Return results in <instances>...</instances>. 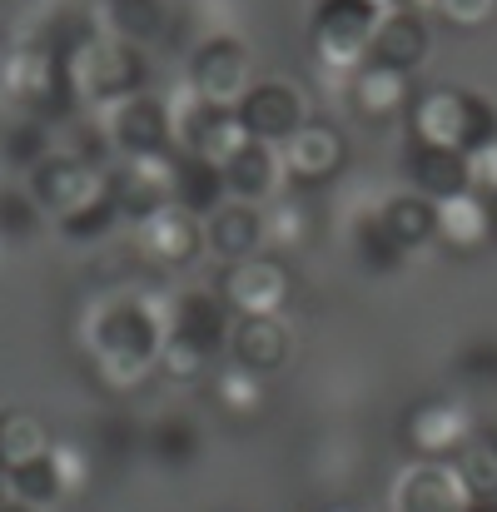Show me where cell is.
Returning a JSON list of instances; mask_svg holds the SVG:
<instances>
[{
    "instance_id": "obj_1",
    "label": "cell",
    "mask_w": 497,
    "mask_h": 512,
    "mask_svg": "<svg viewBox=\"0 0 497 512\" xmlns=\"http://www.w3.org/2000/svg\"><path fill=\"white\" fill-rule=\"evenodd\" d=\"M408 125L418 145H443L458 155H478L483 145L497 140V110L493 100L458 90V85H438L428 95H418L408 105Z\"/></svg>"
},
{
    "instance_id": "obj_2",
    "label": "cell",
    "mask_w": 497,
    "mask_h": 512,
    "mask_svg": "<svg viewBox=\"0 0 497 512\" xmlns=\"http://www.w3.org/2000/svg\"><path fill=\"white\" fill-rule=\"evenodd\" d=\"M229 334H234V324H229V304L219 299V289L214 294L209 289H189L169 309L160 358H165V368L174 378H199L209 368V358L219 348H229Z\"/></svg>"
},
{
    "instance_id": "obj_3",
    "label": "cell",
    "mask_w": 497,
    "mask_h": 512,
    "mask_svg": "<svg viewBox=\"0 0 497 512\" xmlns=\"http://www.w3.org/2000/svg\"><path fill=\"white\" fill-rule=\"evenodd\" d=\"M378 20H383V10H373L368 0H324L319 15H314V55L329 70L353 75L368 60Z\"/></svg>"
},
{
    "instance_id": "obj_4",
    "label": "cell",
    "mask_w": 497,
    "mask_h": 512,
    "mask_svg": "<svg viewBox=\"0 0 497 512\" xmlns=\"http://www.w3.org/2000/svg\"><path fill=\"white\" fill-rule=\"evenodd\" d=\"M219 299L239 314V319H254V314H279L289 304V269L254 254L244 264H224V279H219Z\"/></svg>"
},
{
    "instance_id": "obj_5",
    "label": "cell",
    "mask_w": 497,
    "mask_h": 512,
    "mask_svg": "<svg viewBox=\"0 0 497 512\" xmlns=\"http://www.w3.org/2000/svg\"><path fill=\"white\" fill-rule=\"evenodd\" d=\"M468 418L463 408H453L448 398H423L403 413V443L418 463H448L463 443H468Z\"/></svg>"
},
{
    "instance_id": "obj_6",
    "label": "cell",
    "mask_w": 497,
    "mask_h": 512,
    "mask_svg": "<svg viewBox=\"0 0 497 512\" xmlns=\"http://www.w3.org/2000/svg\"><path fill=\"white\" fill-rule=\"evenodd\" d=\"M204 219L189 214L184 204H165L140 219V254L160 269H184L204 254Z\"/></svg>"
},
{
    "instance_id": "obj_7",
    "label": "cell",
    "mask_w": 497,
    "mask_h": 512,
    "mask_svg": "<svg viewBox=\"0 0 497 512\" xmlns=\"http://www.w3.org/2000/svg\"><path fill=\"white\" fill-rule=\"evenodd\" d=\"M189 80H194L199 105L239 110V100H244L249 85H254V80H249V50H244L239 40H209V45H199Z\"/></svg>"
},
{
    "instance_id": "obj_8",
    "label": "cell",
    "mask_w": 497,
    "mask_h": 512,
    "mask_svg": "<svg viewBox=\"0 0 497 512\" xmlns=\"http://www.w3.org/2000/svg\"><path fill=\"white\" fill-rule=\"evenodd\" d=\"M239 120H244V130H249L254 140L284 145V140L309 120V110H304L299 85H289V80H254L249 95L239 100Z\"/></svg>"
},
{
    "instance_id": "obj_9",
    "label": "cell",
    "mask_w": 497,
    "mask_h": 512,
    "mask_svg": "<svg viewBox=\"0 0 497 512\" xmlns=\"http://www.w3.org/2000/svg\"><path fill=\"white\" fill-rule=\"evenodd\" d=\"M35 199L65 219L95 209L100 199H110V184H100V174L90 170L85 160H70V155H55V160H40L35 165Z\"/></svg>"
},
{
    "instance_id": "obj_10",
    "label": "cell",
    "mask_w": 497,
    "mask_h": 512,
    "mask_svg": "<svg viewBox=\"0 0 497 512\" xmlns=\"http://www.w3.org/2000/svg\"><path fill=\"white\" fill-rule=\"evenodd\" d=\"M269 239V219L259 214V204L249 199H224L209 219H204V244L219 264H244L264 249Z\"/></svg>"
},
{
    "instance_id": "obj_11",
    "label": "cell",
    "mask_w": 497,
    "mask_h": 512,
    "mask_svg": "<svg viewBox=\"0 0 497 512\" xmlns=\"http://www.w3.org/2000/svg\"><path fill=\"white\" fill-rule=\"evenodd\" d=\"M393 503H398V512H468L473 493L463 488L453 463H418L413 458V468L393 488Z\"/></svg>"
},
{
    "instance_id": "obj_12",
    "label": "cell",
    "mask_w": 497,
    "mask_h": 512,
    "mask_svg": "<svg viewBox=\"0 0 497 512\" xmlns=\"http://www.w3.org/2000/svg\"><path fill=\"white\" fill-rule=\"evenodd\" d=\"M343 155H348V150H343V130H333L329 120H304V125L279 145L284 179H294V184H319V179L338 174Z\"/></svg>"
},
{
    "instance_id": "obj_13",
    "label": "cell",
    "mask_w": 497,
    "mask_h": 512,
    "mask_svg": "<svg viewBox=\"0 0 497 512\" xmlns=\"http://www.w3.org/2000/svg\"><path fill=\"white\" fill-rule=\"evenodd\" d=\"M254 135L244 130L239 110H224V105H194L189 120H184V150L209 160V165H229Z\"/></svg>"
},
{
    "instance_id": "obj_14",
    "label": "cell",
    "mask_w": 497,
    "mask_h": 512,
    "mask_svg": "<svg viewBox=\"0 0 497 512\" xmlns=\"http://www.w3.org/2000/svg\"><path fill=\"white\" fill-rule=\"evenodd\" d=\"M493 234H497V209L488 194L463 189V194L438 199V239H443L453 254H473V249H483Z\"/></svg>"
},
{
    "instance_id": "obj_15",
    "label": "cell",
    "mask_w": 497,
    "mask_h": 512,
    "mask_svg": "<svg viewBox=\"0 0 497 512\" xmlns=\"http://www.w3.org/2000/svg\"><path fill=\"white\" fill-rule=\"evenodd\" d=\"M289 329H284V319L279 314H254V319H239L234 324V334H229V358L239 363V368H249V373H259V378H269V373H279L284 363H289Z\"/></svg>"
},
{
    "instance_id": "obj_16",
    "label": "cell",
    "mask_w": 497,
    "mask_h": 512,
    "mask_svg": "<svg viewBox=\"0 0 497 512\" xmlns=\"http://www.w3.org/2000/svg\"><path fill=\"white\" fill-rule=\"evenodd\" d=\"M428 20L413 10V5H398V10H388L383 20H378V30H373V45H368V60H378V65H393V70H418L423 65V55H428Z\"/></svg>"
},
{
    "instance_id": "obj_17",
    "label": "cell",
    "mask_w": 497,
    "mask_h": 512,
    "mask_svg": "<svg viewBox=\"0 0 497 512\" xmlns=\"http://www.w3.org/2000/svg\"><path fill=\"white\" fill-rule=\"evenodd\" d=\"M348 100L363 120H393L408 110V70H393V65H378V60H363L353 75H348Z\"/></svg>"
},
{
    "instance_id": "obj_18",
    "label": "cell",
    "mask_w": 497,
    "mask_h": 512,
    "mask_svg": "<svg viewBox=\"0 0 497 512\" xmlns=\"http://www.w3.org/2000/svg\"><path fill=\"white\" fill-rule=\"evenodd\" d=\"M224 170V189L229 199H249V204H264L279 184H284V160H279V145H264V140H249Z\"/></svg>"
},
{
    "instance_id": "obj_19",
    "label": "cell",
    "mask_w": 497,
    "mask_h": 512,
    "mask_svg": "<svg viewBox=\"0 0 497 512\" xmlns=\"http://www.w3.org/2000/svg\"><path fill=\"white\" fill-rule=\"evenodd\" d=\"M403 170H408V179H413V189L428 194V199H448V194L473 189V179H468V155L443 150V145H418V140H413Z\"/></svg>"
},
{
    "instance_id": "obj_20",
    "label": "cell",
    "mask_w": 497,
    "mask_h": 512,
    "mask_svg": "<svg viewBox=\"0 0 497 512\" xmlns=\"http://www.w3.org/2000/svg\"><path fill=\"white\" fill-rule=\"evenodd\" d=\"M115 140L130 155H165L169 150V110L150 95H125L115 115Z\"/></svg>"
},
{
    "instance_id": "obj_21",
    "label": "cell",
    "mask_w": 497,
    "mask_h": 512,
    "mask_svg": "<svg viewBox=\"0 0 497 512\" xmlns=\"http://www.w3.org/2000/svg\"><path fill=\"white\" fill-rule=\"evenodd\" d=\"M140 55L130 50V45H115V40H100V45H90L85 50V65H80V80L95 90V95H130L135 85H140Z\"/></svg>"
},
{
    "instance_id": "obj_22",
    "label": "cell",
    "mask_w": 497,
    "mask_h": 512,
    "mask_svg": "<svg viewBox=\"0 0 497 512\" xmlns=\"http://www.w3.org/2000/svg\"><path fill=\"white\" fill-rule=\"evenodd\" d=\"M378 219L388 224V234H393L408 254L438 239V199H428V194H418V189L393 194V199L383 204V214H378Z\"/></svg>"
},
{
    "instance_id": "obj_23",
    "label": "cell",
    "mask_w": 497,
    "mask_h": 512,
    "mask_svg": "<svg viewBox=\"0 0 497 512\" xmlns=\"http://www.w3.org/2000/svg\"><path fill=\"white\" fill-rule=\"evenodd\" d=\"M224 199H229V189H224V170L219 165H209V160H199L189 150L174 160V204H184L189 214L209 219Z\"/></svg>"
},
{
    "instance_id": "obj_24",
    "label": "cell",
    "mask_w": 497,
    "mask_h": 512,
    "mask_svg": "<svg viewBox=\"0 0 497 512\" xmlns=\"http://www.w3.org/2000/svg\"><path fill=\"white\" fill-rule=\"evenodd\" d=\"M209 398H214V413H219V418H229V423H249V418H259V408H264V383H259V373L229 363L224 373H214Z\"/></svg>"
},
{
    "instance_id": "obj_25",
    "label": "cell",
    "mask_w": 497,
    "mask_h": 512,
    "mask_svg": "<svg viewBox=\"0 0 497 512\" xmlns=\"http://www.w3.org/2000/svg\"><path fill=\"white\" fill-rule=\"evenodd\" d=\"M463 478V488L473 493V503L497 498V438L493 433H468V443L448 458Z\"/></svg>"
},
{
    "instance_id": "obj_26",
    "label": "cell",
    "mask_w": 497,
    "mask_h": 512,
    "mask_svg": "<svg viewBox=\"0 0 497 512\" xmlns=\"http://www.w3.org/2000/svg\"><path fill=\"white\" fill-rule=\"evenodd\" d=\"M45 453H50L45 428L30 413H5L0 418V468L5 473H15V468H25V463H35Z\"/></svg>"
},
{
    "instance_id": "obj_27",
    "label": "cell",
    "mask_w": 497,
    "mask_h": 512,
    "mask_svg": "<svg viewBox=\"0 0 497 512\" xmlns=\"http://www.w3.org/2000/svg\"><path fill=\"white\" fill-rule=\"evenodd\" d=\"M353 254L363 259V269H373V274H393L398 264H403V244L388 234V224L373 214V219H363L358 229H353Z\"/></svg>"
},
{
    "instance_id": "obj_28",
    "label": "cell",
    "mask_w": 497,
    "mask_h": 512,
    "mask_svg": "<svg viewBox=\"0 0 497 512\" xmlns=\"http://www.w3.org/2000/svg\"><path fill=\"white\" fill-rule=\"evenodd\" d=\"M150 453L165 463V468H189L199 458V428L189 418H160V428L150 433Z\"/></svg>"
},
{
    "instance_id": "obj_29",
    "label": "cell",
    "mask_w": 497,
    "mask_h": 512,
    "mask_svg": "<svg viewBox=\"0 0 497 512\" xmlns=\"http://www.w3.org/2000/svg\"><path fill=\"white\" fill-rule=\"evenodd\" d=\"M453 373L463 388H497V339L463 343V353L453 358Z\"/></svg>"
},
{
    "instance_id": "obj_30",
    "label": "cell",
    "mask_w": 497,
    "mask_h": 512,
    "mask_svg": "<svg viewBox=\"0 0 497 512\" xmlns=\"http://www.w3.org/2000/svg\"><path fill=\"white\" fill-rule=\"evenodd\" d=\"M433 10H438L443 20L463 25V30H478V25H488V15L497 10V0H433Z\"/></svg>"
},
{
    "instance_id": "obj_31",
    "label": "cell",
    "mask_w": 497,
    "mask_h": 512,
    "mask_svg": "<svg viewBox=\"0 0 497 512\" xmlns=\"http://www.w3.org/2000/svg\"><path fill=\"white\" fill-rule=\"evenodd\" d=\"M468 179H473V189H478V194L497 199V140L493 145H483L478 155H468Z\"/></svg>"
},
{
    "instance_id": "obj_32",
    "label": "cell",
    "mask_w": 497,
    "mask_h": 512,
    "mask_svg": "<svg viewBox=\"0 0 497 512\" xmlns=\"http://www.w3.org/2000/svg\"><path fill=\"white\" fill-rule=\"evenodd\" d=\"M368 5H373V10H383V15H388V10H398V5H408V0H368Z\"/></svg>"
},
{
    "instance_id": "obj_33",
    "label": "cell",
    "mask_w": 497,
    "mask_h": 512,
    "mask_svg": "<svg viewBox=\"0 0 497 512\" xmlns=\"http://www.w3.org/2000/svg\"><path fill=\"white\" fill-rule=\"evenodd\" d=\"M468 512H497V498H488V503H473Z\"/></svg>"
},
{
    "instance_id": "obj_34",
    "label": "cell",
    "mask_w": 497,
    "mask_h": 512,
    "mask_svg": "<svg viewBox=\"0 0 497 512\" xmlns=\"http://www.w3.org/2000/svg\"><path fill=\"white\" fill-rule=\"evenodd\" d=\"M5 478H10V473H5V468H0V508H5Z\"/></svg>"
},
{
    "instance_id": "obj_35",
    "label": "cell",
    "mask_w": 497,
    "mask_h": 512,
    "mask_svg": "<svg viewBox=\"0 0 497 512\" xmlns=\"http://www.w3.org/2000/svg\"><path fill=\"white\" fill-rule=\"evenodd\" d=\"M0 512H30V508H25V503H5Z\"/></svg>"
},
{
    "instance_id": "obj_36",
    "label": "cell",
    "mask_w": 497,
    "mask_h": 512,
    "mask_svg": "<svg viewBox=\"0 0 497 512\" xmlns=\"http://www.w3.org/2000/svg\"><path fill=\"white\" fill-rule=\"evenodd\" d=\"M329 512H353V508H329Z\"/></svg>"
}]
</instances>
